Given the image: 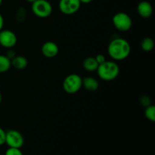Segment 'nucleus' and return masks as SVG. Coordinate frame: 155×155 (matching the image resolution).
I'll return each instance as SVG.
<instances>
[{"label":"nucleus","mask_w":155,"mask_h":155,"mask_svg":"<svg viewBox=\"0 0 155 155\" xmlns=\"http://www.w3.org/2000/svg\"><path fill=\"white\" fill-rule=\"evenodd\" d=\"M2 101V93L0 92V104H1Z\"/></svg>","instance_id":"nucleus-24"},{"label":"nucleus","mask_w":155,"mask_h":155,"mask_svg":"<svg viewBox=\"0 0 155 155\" xmlns=\"http://www.w3.org/2000/svg\"><path fill=\"white\" fill-rule=\"evenodd\" d=\"M145 116L148 120L151 121V122H154L155 121V106L154 105L151 104V105L145 107Z\"/></svg>","instance_id":"nucleus-16"},{"label":"nucleus","mask_w":155,"mask_h":155,"mask_svg":"<svg viewBox=\"0 0 155 155\" xmlns=\"http://www.w3.org/2000/svg\"><path fill=\"white\" fill-rule=\"evenodd\" d=\"M83 78L77 74H71L67 76L62 83L64 91L68 94H75L83 86Z\"/></svg>","instance_id":"nucleus-3"},{"label":"nucleus","mask_w":155,"mask_h":155,"mask_svg":"<svg viewBox=\"0 0 155 155\" xmlns=\"http://www.w3.org/2000/svg\"><path fill=\"white\" fill-rule=\"evenodd\" d=\"M114 26L117 30L121 32L129 31L133 26V20L128 14L125 12H118L112 18Z\"/></svg>","instance_id":"nucleus-5"},{"label":"nucleus","mask_w":155,"mask_h":155,"mask_svg":"<svg viewBox=\"0 0 155 155\" xmlns=\"http://www.w3.org/2000/svg\"><path fill=\"white\" fill-rule=\"evenodd\" d=\"M12 67V63H11L10 59L8 58L6 55L4 54H0V74H4Z\"/></svg>","instance_id":"nucleus-14"},{"label":"nucleus","mask_w":155,"mask_h":155,"mask_svg":"<svg viewBox=\"0 0 155 155\" xmlns=\"http://www.w3.org/2000/svg\"><path fill=\"white\" fill-rule=\"evenodd\" d=\"M2 2H3V0H0V6H1L2 4Z\"/></svg>","instance_id":"nucleus-26"},{"label":"nucleus","mask_w":155,"mask_h":155,"mask_svg":"<svg viewBox=\"0 0 155 155\" xmlns=\"http://www.w3.org/2000/svg\"><path fill=\"white\" fill-rule=\"evenodd\" d=\"M15 56H16V52L12 48H8V51H7V54H6V57L12 61Z\"/></svg>","instance_id":"nucleus-21"},{"label":"nucleus","mask_w":155,"mask_h":155,"mask_svg":"<svg viewBox=\"0 0 155 155\" xmlns=\"http://www.w3.org/2000/svg\"><path fill=\"white\" fill-rule=\"evenodd\" d=\"M42 54L47 58H53L59 52L58 45L52 41L45 42L41 48Z\"/></svg>","instance_id":"nucleus-9"},{"label":"nucleus","mask_w":155,"mask_h":155,"mask_svg":"<svg viewBox=\"0 0 155 155\" xmlns=\"http://www.w3.org/2000/svg\"><path fill=\"white\" fill-rule=\"evenodd\" d=\"M81 3L80 0H60L58 8L62 14L71 15L77 13L80 9Z\"/></svg>","instance_id":"nucleus-7"},{"label":"nucleus","mask_w":155,"mask_h":155,"mask_svg":"<svg viewBox=\"0 0 155 155\" xmlns=\"http://www.w3.org/2000/svg\"><path fill=\"white\" fill-rule=\"evenodd\" d=\"M83 67L88 72H94L97 71L98 64L94 57H87L83 61Z\"/></svg>","instance_id":"nucleus-13"},{"label":"nucleus","mask_w":155,"mask_h":155,"mask_svg":"<svg viewBox=\"0 0 155 155\" xmlns=\"http://www.w3.org/2000/svg\"><path fill=\"white\" fill-rule=\"evenodd\" d=\"M107 53L114 61H124L127 59L131 53V45L127 39L116 38L112 39L109 43Z\"/></svg>","instance_id":"nucleus-1"},{"label":"nucleus","mask_w":155,"mask_h":155,"mask_svg":"<svg viewBox=\"0 0 155 155\" xmlns=\"http://www.w3.org/2000/svg\"><path fill=\"white\" fill-rule=\"evenodd\" d=\"M137 12L141 18L147 19L151 18L152 15L153 7L149 2L142 1L138 4Z\"/></svg>","instance_id":"nucleus-10"},{"label":"nucleus","mask_w":155,"mask_h":155,"mask_svg":"<svg viewBox=\"0 0 155 155\" xmlns=\"http://www.w3.org/2000/svg\"><path fill=\"white\" fill-rule=\"evenodd\" d=\"M93 0H80V3H83V4H89L91 3Z\"/></svg>","instance_id":"nucleus-23"},{"label":"nucleus","mask_w":155,"mask_h":155,"mask_svg":"<svg viewBox=\"0 0 155 155\" xmlns=\"http://www.w3.org/2000/svg\"><path fill=\"white\" fill-rule=\"evenodd\" d=\"M96 71L101 80L104 81H112L119 75L120 67L114 61H106L98 65Z\"/></svg>","instance_id":"nucleus-2"},{"label":"nucleus","mask_w":155,"mask_h":155,"mask_svg":"<svg viewBox=\"0 0 155 155\" xmlns=\"http://www.w3.org/2000/svg\"><path fill=\"white\" fill-rule=\"evenodd\" d=\"M5 144L9 148H21L24 144V136L17 130H8L5 134Z\"/></svg>","instance_id":"nucleus-6"},{"label":"nucleus","mask_w":155,"mask_h":155,"mask_svg":"<svg viewBox=\"0 0 155 155\" xmlns=\"http://www.w3.org/2000/svg\"><path fill=\"white\" fill-rule=\"evenodd\" d=\"M0 155H1V154H0Z\"/></svg>","instance_id":"nucleus-27"},{"label":"nucleus","mask_w":155,"mask_h":155,"mask_svg":"<svg viewBox=\"0 0 155 155\" xmlns=\"http://www.w3.org/2000/svg\"><path fill=\"white\" fill-rule=\"evenodd\" d=\"M12 66L17 70H24L28 65V61L24 56L18 55L15 56L12 61Z\"/></svg>","instance_id":"nucleus-12"},{"label":"nucleus","mask_w":155,"mask_h":155,"mask_svg":"<svg viewBox=\"0 0 155 155\" xmlns=\"http://www.w3.org/2000/svg\"><path fill=\"white\" fill-rule=\"evenodd\" d=\"M95 60H96L97 63L98 64V65L101 64H102V63H104V61H107L106 60L105 56L102 54H97V55L95 57Z\"/></svg>","instance_id":"nucleus-20"},{"label":"nucleus","mask_w":155,"mask_h":155,"mask_svg":"<svg viewBox=\"0 0 155 155\" xmlns=\"http://www.w3.org/2000/svg\"><path fill=\"white\" fill-rule=\"evenodd\" d=\"M5 155H24L22 151H21V148H8L5 151Z\"/></svg>","instance_id":"nucleus-17"},{"label":"nucleus","mask_w":155,"mask_h":155,"mask_svg":"<svg viewBox=\"0 0 155 155\" xmlns=\"http://www.w3.org/2000/svg\"><path fill=\"white\" fill-rule=\"evenodd\" d=\"M154 47V41L151 37H145L141 42V48L143 51H151Z\"/></svg>","instance_id":"nucleus-15"},{"label":"nucleus","mask_w":155,"mask_h":155,"mask_svg":"<svg viewBox=\"0 0 155 155\" xmlns=\"http://www.w3.org/2000/svg\"><path fill=\"white\" fill-rule=\"evenodd\" d=\"M83 86L89 92H95L99 87L98 80L92 77H85L83 79Z\"/></svg>","instance_id":"nucleus-11"},{"label":"nucleus","mask_w":155,"mask_h":155,"mask_svg":"<svg viewBox=\"0 0 155 155\" xmlns=\"http://www.w3.org/2000/svg\"><path fill=\"white\" fill-rule=\"evenodd\" d=\"M3 27H4V18L2 14L0 13V31L2 30Z\"/></svg>","instance_id":"nucleus-22"},{"label":"nucleus","mask_w":155,"mask_h":155,"mask_svg":"<svg viewBox=\"0 0 155 155\" xmlns=\"http://www.w3.org/2000/svg\"><path fill=\"white\" fill-rule=\"evenodd\" d=\"M18 42L16 34L10 30L0 31V45L5 48H12Z\"/></svg>","instance_id":"nucleus-8"},{"label":"nucleus","mask_w":155,"mask_h":155,"mask_svg":"<svg viewBox=\"0 0 155 155\" xmlns=\"http://www.w3.org/2000/svg\"><path fill=\"white\" fill-rule=\"evenodd\" d=\"M32 12L39 18H48L52 13V5L48 0H36L32 3Z\"/></svg>","instance_id":"nucleus-4"},{"label":"nucleus","mask_w":155,"mask_h":155,"mask_svg":"<svg viewBox=\"0 0 155 155\" xmlns=\"http://www.w3.org/2000/svg\"><path fill=\"white\" fill-rule=\"evenodd\" d=\"M140 104H142V106L146 107L148 106L151 105V98L148 96V95H142L140 98Z\"/></svg>","instance_id":"nucleus-18"},{"label":"nucleus","mask_w":155,"mask_h":155,"mask_svg":"<svg viewBox=\"0 0 155 155\" xmlns=\"http://www.w3.org/2000/svg\"><path fill=\"white\" fill-rule=\"evenodd\" d=\"M5 134L6 132L0 127V146L5 144Z\"/></svg>","instance_id":"nucleus-19"},{"label":"nucleus","mask_w":155,"mask_h":155,"mask_svg":"<svg viewBox=\"0 0 155 155\" xmlns=\"http://www.w3.org/2000/svg\"><path fill=\"white\" fill-rule=\"evenodd\" d=\"M27 2H30V3H33V2H35L36 0H26Z\"/></svg>","instance_id":"nucleus-25"}]
</instances>
